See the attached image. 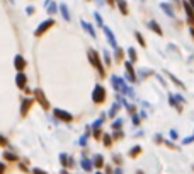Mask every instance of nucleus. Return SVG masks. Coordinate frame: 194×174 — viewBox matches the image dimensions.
Segmentation results:
<instances>
[{
  "label": "nucleus",
  "mask_w": 194,
  "mask_h": 174,
  "mask_svg": "<svg viewBox=\"0 0 194 174\" xmlns=\"http://www.w3.org/2000/svg\"><path fill=\"white\" fill-rule=\"evenodd\" d=\"M182 7L186 10V15H187V22L189 24H194V9L191 7L189 2H182Z\"/></svg>",
  "instance_id": "obj_3"
},
{
  "label": "nucleus",
  "mask_w": 194,
  "mask_h": 174,
  "mask_svg": "<svg viewBox=\"0 0 194 174\" xmlns=\"http://www.w3.org/2000/svg\"><path fill=\"white\" fill-rule=\"evenodd\" d=\"M94 137L95 138H101V130L99 128H94Z\"/></svg>",
  "instance_id": "obj_35"
},
{
  "label": "nucleus",
  "mask_w": 194,
  "mask_h": 174,
  "mask_svg": "<svg viewBox=\"0 0 194 174\" xmlns=\"http://www.w3.org/2000/svg\"><path fill=\"white\" fill-rule=\"evenodd\" d=\"M187 2H189V4H191V7L194 9V0H187Z\"/></svg>",
  "instance_id": "obj_47"
},
{
  "label": "nucleus",
  "mask_w": 194,
  "mask_h": 174,
  "mask_svg": "<svg viewBox=\"0 0 194 174\" xmlns=\"http://www.w3.org/2000/svg\"><path fill=\"white\" fill-rule=\"evenodd\" d=\"M95 21H97V24H101V26H102V17H101L97 12H95Z\"/></svg>",
  "instance_id": "obj_36"
},
{
  "label": "nucleus",
  "mask_w": 194,
  "mask_h": 174,
  "mask_svg": "<svg viewBox=\"0 0 194 174\" xmlns=\"http://www.w3.org/2000/svg\"><path fill=\"white\" fill-rule=\"evenodd\" d=\"M31 106V99H27V101H24V104H22V113H26L27 111V107Z\"/></svg>",
  "instance_id": "obj_30"
},
{
  "label": "nucleus",
  "mask_w": 194,
  "mask_h": 174,
  "mask_svg": "<svg viewBox=\"0 0 194 174\" xmlns=\"http://www.w3.org/2000/svg\"><path fill=\"white\" fill-rule=\"evenodd\" d=\"M123 128V119L117 118L116 121H113V130H121Z\"/></svg>",
  "instance_id": "obj_23"
},
{
  "label": "nucleus",
  "mask_w": 194,
  "mask_h": 174,
  "mask_svg": "<svg viewBox=\"0 0 194 174\" xmlns=\"http://www.w3.org/2000/svg\"><path fill=\"white\" fill-rule=\"evenodd\" d=\"M136 174H143V172H141V171H136Z\"/></svg>",
  "instance_id": "obj_49"
},
{
  "label": "nucleus",
  "mask_w": 194,
  "mask_h": 174,
  "mask_svg": "<svg viewBox=\"0 0 194 174\" xmlns=\"http://www.w3.org/2000/svg\"><path fill=\"white\" fill-rule=\"evenodd\" d=\"M123 137H125V133H123L121 130H114V135H113V138H114V140H121Z\"/></svg>",
  "instance_id": "obj_25"
},
{
  "label": "nucleus",
  "mask_w": 194,
  "mask_h": 174,
  "mask_svg": "<svg viewBox=\"0 0 194 174\" xmlns=\"http://www.w3.org/2000/svg\"><path fill=\"white\" fill-rule=\"evenodd\" d=\"M128 55H129V62L135 63L136 60H138V56H136V50L135 48H128Z\"/></svg>",
  "instance_id": "obj_20"
},
{
  "label": "nucleus",
  "mask_w": 194,
  "mask_h": 174,
  "mask_svg": "<svg viewBox=\"0 0 194 174\" xmlns=\"http://www.w3.org/2000/svg\"><path fill=\"white\" fill-rule=\"evenodd\" d=\"M128 154H129V157H138L140 154H141V145H135V147H131Z\"/></svg>",
  "instance_id": "obj_14"
},
{
  "label": "nucleus",
  "mask_w": 194,
  "mask_h": 174,
  "mask_svg": "<svg viewBox=\"0 0 194 174\" xmlns=\"http://www.w3.org/2000/svg\"><path fill=\"white\" fill-rule=\"evenodd\" d=\"M155 142H157V144H162V135H155Z\"/></svg>",
  "instance_id": "obj_40"
},
{
  "label": "nucleus",
  "mask_w": 194,
  "mask_h": 174,
  "mask_svg": "<svg viewBox=\"0 0 194 174\" xmlns=\"http://www.w3.org/2000/svg\"><path fill=\"white\" fill-rule=\"evenodd\" d=\"M104 63H106V65H111V55L107 51H104Z\"/></svg>",
  "instance_id": "obj_29"
},
{
  "label": "nucleus",
  "mask_w": 194,
  "mask_h": 174,
  "mask_svg": "<svg viewBox=\"0 0 194 174\" xmlns=\"http://www.w3.org/2000/svg\"><path fill=\"white\" fill-rule=\"evenodd\" d=\"M135 38H136V41H138L141 46H147V45H145V38H143L140 33H135Z\"/></svg>",
  "instance_id": "obj_26"
},
{
  "label": "nucleus",
  "mask_w": 194,
  "mask_h": 174,
  "mask_svg": "<svg viewBox=\"0 0 194 174\" xmlns=\"http://www.w3.org/2000/svg\"><path fill=\"white\" fill-rule=\"evenodd\" d=\"M126 67V79L129 82H136V75H135V68H133V63L131 62H126L125 63Z\"/></svg>",
  "instance_id": "obj_4"
},
{
  "label": "nucleus",
  "mask_w": 194,
  "mask_h": 174,
  "mask_svg": "<svg viewBox=\"0 0 194 174\" xmlns=\"http://www.w3.org/2000/svg\"><path fill=\"white\" fill-rule=\"evenodd\" d=\"M95 174H102V172H101V171H99V172H95Z\"/></svg>",
  "instance_id": "obj_50"
},
{
  "label": "nucleus",
  "mask_w": 194,
  "mask_h": 174,
  "mask_svg": "<svg viewBox=\"0 0 194 174\" xmlns=\"http://www.w3.org/2000/svg\"><path fill=\"white\" fill-rule=\"evenodd\" d=\"M165 145H167V147H170V148H177V147H176V145H174V144H172V142H168V140H167V142H165Z\"/></svg>",
  "instance_id": "obj_42"
},
{
  "label": "nucleus",
  "mask_w": 194,
  "mask_h": 174,
  "mask_svg": "<svg viewBox=\"0 0 194 174\" xmlns=\"http://www.w3.org/2000/svg\"><path fill=\"white\" fill-rule=\"evenodd\" d=\"M114 174H123V169H121V167H116V171H114Z\"/></svg>",
  "instance_id": "obj_43"
},
{
  "label": "nucleus",
  "mask_w": 194,
  "mask_h": 174,
  "mask_svg": "<svg viewBox=\"0 0 194 174\" xmlns=\"http://www.w3.org/2000/svg\"><path fill=\"white\" fill-rule=\"evenodd\" d=\"M148 27H150L152 31H155V33H157L158 36H162V34H164V31H162V27L158 26V22H155V21H148Z\"/></svg>",
  "instance_id": "obj_8"
},
{
  "label": "nucleus",
  "mask_w": 194,
  "mask_h": 174,
  "mask_svg": "<svg viewBox=\"0 0 194 174\" xmlns=\"http://www.w3.org/2000/svg\"><path fill=\"white\" fill-rule=\"evenodd\" d=\"M192 142H194V135H192V137L184 138V140H182V144H184V145H187V144H192Z\"/></svg>",
  "instance_id": "obj_31"
},
{
  "label": "nucleus",
  "mask_w": 194,
  "mask_h": 174,
  "mask_svg": "<svg viewBox=\"0 0 194 174\" xmlns=\"http://www.w3.org/2000/svg\"><path fill=\"white\" fill-rule=\"evenodd\" d=\"M170 138H172V140H177V132L176 130H170Z\"/></svg>",
  "instance_id": "obj_34"
},
{
  "label": "nucleus",
  "mask_w": 194,
  "mask_h": 174,
  "mask_svg": "<svg viewBox=\"0 0 194 174\" xmlns=\"http://www.w3.org/2000/svg\"><path fill=\"white\" fill-rule=\"evenodd\" d=\"M87 55H89V60H90V63L94 65L95 68H97V72L101 74V77H104V75H106V72H104V67H102V63H101L99 53L95 51V50H89Z\"/></svg>",
  "instance_id": "obj_1"
},
{
  "label": "nucleus",
  "mask_w": 194,
  "mask_h": 174,
  "mask_svg": "<svg viewBox=\"0 0 194 174\" xmlns=\"http://www.w3.org/2000/svg\"><path fill=\"white\" fill-rule=\"evenodd\" d=\"M189 31H191V36H192V38H194V27H191V29H189Z\"/></svg>",
  "instance_id": "obj_48"
},
{
  "label": "nucleus",
  "mask_w": 194,
  "mask_h": 174,
  "mask_svg": "<svg viewBox=\"0 0 194 174\" xmlns=\"http://www.w3.org/2000/svg\"><path fill=\"white\" fill-rule=\"evenodd\" d=\"M82 26H84V29L87 31V33L90 34L92 38H95V31H94V27H92L90 24H87V22H85V21H82Z\"/></svg>",
  "instance_id": "obj_18"
},
{
  "label": "nucleus",
  "mask_w": 194,
  "mask_h": 174,
  "mask_svg": "<svg viewBox=\"0 0 194 174\" xmlns=\"http://www.w3.org/2000/svg\"><path fill=\"white\" fill-rule=\"evenodd\" d=\"M168 104H170V106H174V107H177L179 111H182V107L177 104V101H176V97H174V94H168Z\"/></svg>",
  "instance_id": "obj_19"
},
{
  "label": "nucleus",
  "mask_w": 194,
  "mask_h": 174,
  "mask_svg": "<svg viewBox=\"0 0 194 174\" xmlns=\"http://www.w3.org/2000/svg\"><path fill=\"white\" fill-rule=\"evenodd\" d=\"M104 34H106L107 41H109V45L113 46V48H117V41H116V38H114L113 31H111L109 27H106V26H104Z\"/></svg>",
  "instance_id": "obj_5"
},
{
  "label": "nucleus",
  "mask_w": 194,
  "mask_h": 174,
  "mask_svg": "<svg viewBox=\"0 0 194 174\" xmlns=\"http://www.w3.org/2000/svg\"><path fill=\"white\" fill-rule=\"evenodd\" d=\"M55 115H56V118H60L61 121H72V119H73V116L70 115V113L63 111V109H55Z\"/></svg>",
  "instance_id": "obj_6"
},
{
  "label": "nucleus",
  "mask_w": 194,
  "mask_h": 174,
  "mask_svg": "<svg viewBox=\"0 0 194 174\" xmlns=\"http://www.w3.org/2000/svg\"><path fill=\"white\" fill-rule=\"evenodd\" d=\"M26 75L22 74V72H19V75H17V85L19 87H21V89H24V87H26Z\"/></svg>",
  "instance_id": "obj_15"
},
{
  "label": "nucleus",
  "mask_w": 194,
  "mask_h": 174,
  "mask_svg": "<svg viewBox=\"0 0 194 174\" xmlns=\"http://www.w3.org/2000/svg\"><path fill=\"white\" fill-rule=\"evenodd\" d=\"M60 9H61V14H63V17H65L66 21H70V14H68V9H66V5H60Z\"/></svg>",
  "instance_id": "obj_24"
},
{
  "label": "nucleus",
  "mask_w": 194,
  "mask_h": 174,
  "mask_svg": "<svg viewBox=\"0 0 194 174\" xmlns=\"http://www.w3.org/2000/svg\"><path fill=\"white\" fill-rule=\"evenodd\" d=\"M117 7H119V10H121L123 15H128V5H126L125 0H117Z\"/></svg>",
  "instance_id": "obj_16"
},
{
  "label": "nucleus",
  "mask_w": 194,
  "mask_h": 174,
  "mask_svg": "<svg viewBox=\"0 0 194 174\" xmlns=\"http://www.w3.org/2000/svg\"><path fill=\"white\" fill-rule=\"evenodd\" d=\"M36 97H38V101L41 103V106H43L44 109H48V107H49V104H48V101L44 99V96H43V92H41V91H36Z\"/></svg>",
  "instance_id": "obj_11"
},
{
  "label": "nucleus",
  "mask_w": 194,
  "mask_h": 174,
  "mask_svg": "<svg viewBox=\"0 0 194 174\" xmlns=\"http://www.w3.org/2000/svg\"><path fill=\"white\" fill-rule=\"evenodd\" d=\"M5 157H7V159H12V160L15 159V156H14V154H10V152H7V154H5Z\"/></svg>",
  "instance_id": "obj_41"
},
{
  "label": "nucleus",
  "mask_w": 194,
  "mask_h": 174,
  "mask_svg": "<svg viewBox=\"0 0 194 174\" xmlns=\"http://www.w3.org/2000/svg\"><path fill=\"white\" fill-rule=\"evenodd\" d=\"M133 125H135V126H138V125H140V116L133 115Z\"/></svg>",
  "instance_id": "obj_32"
},
{
  "label": "nucleus",
  "mask_w": 194,
  "mask_h": 174,
  "mask_svg": "<svg viewBox=\"0 0 194 174\" xmlns=\"http://www.w3.org/2000/svg\"><path fill=\"white\" fill-rule=\"evenodd\" d=\"M102 142H104V145H106V147H111V144H113V137L106 133V135L102 137Z\"/></svg>",
  "instance_id": "obj_22"
},
{
  "label": "nucleus",
  "mask_w": 194,
  "mask_h": 174,
  "mask_svg": "<svg viewBox=\"0 0 194 174\" xmlns=\"http://www.w3.org/2000/svg\"><path fill=\"white\" fill-rule=\"evenodd\" d=\"M94 167H97V169H101V167H104V157L101 156V154H97V156L94 157Z\"/></svg>",
  "instance_id": "obj_10"
},
{
  "label": "nucleus",
  "mask_w": 194,
  "mask_h": 174,
  "mask_svg": "<svg viewBox=\"0 0 194 174\" xmlns=\"http://www.w3.org/2000/svg\"><path fill=\"white\" fill-rule=\"evenodd\" d=\"M160 9L168 15V17H176V12L172 10V7H170V5H167V4H160Z\"/></svg>",
  "instance_id": "obj_13"
},
{
  "label": "nucleus",
  "mask_w": 194,
  "mask_h": 174,
  "mask_svg": "<svg viewBox=\"0 0 194 174\" xmlns=\"http://www.w3.org/2000/svg\"><path fill=\"white\" fill-rule=\"evenodd\" d=\"M113 160L116 164H121V156H113Z\"/></svg>",
  "instance_id": "obj_38"
},
{
  "label": "nucleus",
  "mask_w": 194,
  "mask_h": 174,
  "mask_svg": "<svg viewBox=\"0 0 194 174\" xmlns=\"http://www.w3.org/2000/svg\"><path fill=\"white\" fill-rule=\"evenodd\" d=\"M82 167H84L85 171H92V167H94V164H92V162H90V160H89V159H85V157H84V159H82Z\"/></svg>",
  "instance_id": "obj_21"
},
{
  "label": "nucleus",
  "mask_w": 194,
  "mask_h": 174,
  "mask_svg": "<svg viewBox=\"0 0 194 174\" xmlns=\"http://www.w3.org/2000/svg\"><path fill=\"white\" fill-rule=\"evenodd\" d=\"M117 111H119V103L116 101V103L111 106V109H109V116H111V118H114V116L117 115Z\"/></svg>",
  "instance_id": "obj_17"
},
{
  "label": "nucleus",
  "mask_w": 194,
  "mask_h": 174,
  "mask_svg": "<svg viewBox=\"0 0 194 174\" xmlns=\"http://www.w3.org/2000/svg\"><path fill=\"white\" fill-rule=\"evenodd\" d=\"M125 107H126V111H129V115H136V113H135V106H133V104H128V103H126Z\"/></svg>",
  "instance_id": "obj_28"
},
{
  "label": "nucleus",
  "mask_w": 194,
  "mask_h": 174,
  "mask_svg": "<svg viewBox=\"0 0 194 174\" xmlns=\"http://www.w3.org/2000/svg\"><path fill=\"white\" fill-rule=\"evenodd\" d=\"M106 174H113V167L107 166V167H106Z\"/></svg>",
  "instance_id": "obj_44"
},
{
  "label": "nucleus",
  "mask_w": 194,
  "mask_h": 174,
  "mask_svg": "<svg viewBox=\"0 0 194 174\" xmlns=\"http://www.w3.org/2000/svg\"><path fill=\"white\" fill-rule=\"evenodd\" d=\"M87 137H89V135H87V133H85V135H84V137H82V138H80V145H85V144H87Z\"/></svg>",
  "instance_id": "obj_37"
},
{
  "label": "nucleus",
  "mask_w": 194,
  "mask_h": 174,
  "mask_svg": "<svg viewBox=\"0 0 194 174\" xmlns=\"http://www.w3.org/2000/svg\"><path fill=\"white\" fill-rule=\"evenodd\" d=\"M4 171H5V166H4V164H2V162H0V174L4 172Z\"/></svg>",
  "instance_id": "obj_46"
},
{
  "label": "nucleus",
  "mask_w": 194,
  "mask_h": 174,
  "mask_svg": "<svg viewBox=\"0 0 194 174\" xmlns=\"http://www.w3.org/2000/svg\"><path fill=\"white\" fill-rule=\"evenodd\" d=\"M60 159H61V164H63V166H66V156H65V154H61V156H60Z\"/></svg>",
  "instance_id": "obj_39"
},
{
  "label": "nucleus",
  "mask_w": 194,
  "mask_h": 174,
  "mask_svg": "<svg viewBox=\"0 0 194 174\" xmlns=\"http://www.w3.org/2000/svg\"><path fill=\"white\" fill-rule=\"evenodd\" d=\"M15 68H17L19 72H22L26 68V60L22 58V56H15Z\"/></svg>",
  "instance_id": "obj_9"
},
{
  "label": "nucleus",
  "mask_w": 194,
  "mask_h": 174,
  "mask_svg": "<svg viewBox=\"0 0 194 174\" xmlns=\"http://www.w3.org/2000/svg\"><path fill=\"white\" fill-rule=\"evenodd\" d=\"M165 74H167V77L170 79V80H172L174 84L177 85V87H182V89H186V85H184L182 82H180V80H179V79H177V77H176V75H174V74H170V72H165Z\"/></svg>",
  "instance_id": "obj_12"
},
{
  "label": "nucleus",
  "mask_w": 194,
  "mask_h": 174,
  "mask_svg": "<svg viewBox=\"0 0 194 174\" xmlns=\"http://www.w3.org/2000/svg\"><path fill=\"white\" fill-rule=\"evenodd\" d=\"M114 50H116V60H119V62H121V60H123V55H125V51H123L121 48H114Z\"/></svg>",
  "instance_id": "obj_27"
},
{
  "label": "nucleus",
  "mask_w": 194,
  "mask_h": 174,
  "mask_svg": "<svg viewBox=\"0 0 194 174\" xmlns=\"http://www.w3.org/2000/svg\"><path fill=\"white\" fill-rule=\"evenodd\" d=\"M51 26H53V19H48V21H44V22H43V24H41V26H39V27H38V29H36V36H39V34H43L44 31H46V29H49V27H51Z\"/></svg>",
  "instance_id": "obj_7"
},
{
  "label": "nucleus",
  "mask_w": 194,
  "mask_h": 174,
  "mask_svg": "<svg viewBox=\"0 0 194 174\" xmlns=\"http://www.w3.org/2000/svg\"><path fill=\"white\" fill-rule=\"evenodd\" d=\"M34 174H46L44 171H41V169H34Z\"/></svg>",
  "instance_id": "obj_45"
},
{
  "label": "nucleus",
  "mask_w": 194,
  "mask_h": 174,
  "mask_svg": "<svg viewBox=\"0 0 194 174\" xmlns=\"http://www.w3.org/2000/svg\"><path fill=\"white\" fill-rule=\"evenodd\" d=\"M92 101H94L95 104L104 103V101H106V89H104L101 84H97L94 87V91H92Z\"/></svg>",
  "instance_id": "obj_2"
},
{
  "label": "nucleus",
  "mask_w": 194,
  "mask_h": 174,
  "mask_svg": "<svg viewBox=\"0 0 194 174\" xmlns=\"http://www.w3.org/2000/svg\"><path fill=\"white\" fill-rule=\"evenodd\" d=\"M174 97H176V101H177V103H184V97L180 96V94H174Z\"/></svg>",
  "instance_id": "obj_33"
}]
</instances>
